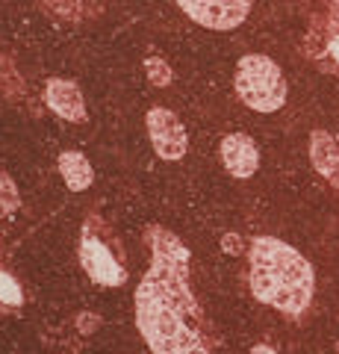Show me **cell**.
I'll return each mask as SVG.
<instances>
[{
    "mask_svg": "<svg viewBox=\"0 0 339 354\" xmlns=\"http://www.w3.org/2000/svg\"><path fill=\"white\" fill-rule=\"evenodd\" d=\"M310 160H313V169L319 171L325 180L339 169V145L331 133L325 130H313L310 136Z\"/></svg>",
    "mask_w": 339,
    "mask_h": 354,
    "instance_id": "13",
    "label": "cell"
},
{
    "mask_svg": "<svg viewBox=\"0 0 339 354\" xmlns=\"http://www.w3.org/2000/svg\"><path fill=\"white\" fill-rule=\"evenodd\" d=\"M104 319L95 310H71L68 316L53 319L41 330V346L48 354H80L101 330Z\"/></svg>",
    "mask_w": 339,
    "mask_h": 354,
    "instance_id": "5",
    "label": "cell"
},
{
    "mask_svg": "<svg viewBox=\"0 0 339 354\" xmlns=\"http://www.w3.org/2000/svg\"><path fill=\"white\" fill-rule=\"evenodd\" d=\"M145 71H148V80L154 86H171V80H174V71L168 68V62L159 59V57L145 59Z\"/></svg>",
    "mask_w": 339,
    "mask_h": 354,
    "instance_id": "15",
    "label": "cell"
},
{
    "mask_svg": "<svg viewBox=\"0 0 339 354\" xmlns=\"http://www.w3.org/2000/svg\"><path fill=\"white\" fill-rule=\"evenodd\" d=\"M248 283L257 301L298 319L307 313L316 290L310 260L278 236H254L248 242Z\"/></svg>",
    "mask_w": 339,
    "mask_h": 354,
    "instance_id": "2",
    "label": "cell"
},
{
    "mask_svg": "<svg viewBox=\"0 0 339 354\" xmlns=\"http://www.w3.org/2000/svg\"><path fill=\"white\" fill-rule=\"evenodd\" d=\"M45 104L50 113H57L65 121H86V101L77 83L53 77L45 83Z\"/></svg>",
    "mask_w": 339,
    "mask_h": 354,
    "instance_id": "10",
    "label": "cell"
},
{
    "mask_svg": "<svg viewBox=\"0 0 339 354\" xmlns=\"http://www.w3.org/2000/svg\"><path fill=\"white\" fill-rule=\"evenodd\" d=\"M327 183H331V186H333V189L339 192V169H336V171H333L331 177H327Z\"/></svg>",
    "mask_w": 339,
    "mask_h": 354,
    "instance_id": "19",
    "label": "cell"
},
{
    "mask_svg": "<svg viewBox=\"0 0 339 354\" xmlns=\"http://www.w3.org/2000/svg\"><path fill=\"white\" fill-rule=\"evenodd\" d=\"M148 124V136H151V145H154L157 157L166 160V162H177L186 157L189 151V133H186L183 121L171 113L166 106H154L145 118Z\"/></svg>",
    "mask_w": 339,
    "mask_h": 354,
    "instance_id": "6",
    "label": "cell"
},
{
    "mask_svg": "<svg viewBox=\"0 0 339 354\" xmlns=\"http://www.w3.org/2000/svg\"><path fill=\"white\" fill-rule=\"evenodd\" d=\"M45 6L65 21H77L83 15V0H45Z\"/></svg>",
    "mask_w": 339,
    "mask_h": 354,
    "instance_id": "16",
    "label": "cell"
},
{
    "mask_svg": "<svg viewBox=\"0 0 339 354\" xmlns=\"http://www.w3.org/2000/svg\"><path fill=\"white\" fill-rule=\"evenodd\" d=\"M77 257L83 272L89 274V281L97 286H122L130 278L127 266V248L118 230L109 225L101 213H92L83 218L80 227V245Z\"/></svg>",
    "mask_w": 339,
    "mask_h": 354,
    "instance_id": "3",
    "label": "cell"
},
{
    "mask_svg": "<svg viewBox=\"0 0 339 354\" xmlns=\"http://www.w3.org/2000/svg\"><path fill=\"white\" fill-rule=\"evenodd\" d=\"M195 24L206 30H233L251 12L254 0H174Z\"/></svg>",
    "mask_w": 339,
    "mask_h": 354,
    "instance_id": "7",
    "label": "cell"
},
{
    "mask_svg": "<svg viewBox=\"0 0 339 354\" xmlns=\"http://www.w3.org/2000/svg\"><path fill=\"white\" fill-rule=\"evenodd\" d=\"M222 162L236 180H248L260 169V148L245 133H231L222 139Z\"/></svg>",
    "mask_w": 339,
    "mask_h": 354,
    "instance_id": "9",
    "label": "cell"
},
{
    "mask_svg": "<svg viewBox=\"0 0 339 354\" xmlns=\"http://www.w3.org/2000/svg\"><path fill=\"white\" fill-rule=\"evenodd\" d=\"M0 95L12 104H27L30 101V88L24 83V77H21L15 59L6 57L3 50H0Z\"/></svg>",
    "mask_w": 339,
    "mask_h": 354,
    "instance_id": "14",
    "label": "cell"
},
{
    "mask_svg": "<svg viewBox=\"0 0 339 354\" xmlns=\"http://www.w3.org/2000/svg\"><path fill=\"white\" fill-rule=\"evenodd\" d=\"M233 86L242 104L254 113H278L287 104V77L275 59L262 57V53H248L239 59Z\"/></svg>",
    "mask_w": 339,
    "mask_h": 354,
    "instance_id": "4",
    "label": "cell"
},
{
    "mask_svg": "<svg viewBox=\"0 0 339 354\" xmlns=\"http://www.w3.org/2000/svg\"><path fill=\"white\" fill-rule=\"evenodd\" d=\"M24 201L15 177L0 169V245L9 248L24 230Z\"/></svg>",
    "mask_w": 339,
    "mask_h": 354,
    "instance_id": "8",
    "label": "cell"
},
{
    "mask_svg": "<svg viewBox=\"0 0 339 354\" xmlns=\"http://www.w3.org/2000/svg\"><path fill=\"white\" fill-rule=\"evenodd\" d=\"M251 354H280V351H275L271 346H254V348H251Z\"/></svg>",
    "mask_w": 339,
    "mask_h": 354,
    "instance_id": "18",
    "label": "cell"
},
{
    "mask_svg": "<svg viewBox=\"0 0 339 354\" xmlns=\"http://www.w3.org/2000/svg\"><path fill=\"white\" fill-rule=\"evenodd\" d=\"M151 266L136 286L133 313L151 354H215L206 313L192 290V254L168 227L145 230Z\"/></svg>",
    "mask_w": 339,
    "mask_h": 354,
    "instance_id": "1",
    "label": "cell"
},
{
    "mask_svg": "<svg viewBox=\"0 0 339 354\" xmlns=\"http://www.w3.org/2000/svg\"><path fill=\"white\" fill-rule=\"evenodd\" d=\"M222 248H224V254H233V257H239V254L248 251L245 239L239 236V234H224V236H222Z\"/></svg>",
    "mask_w": 339,
    "mask_h": 354,
    "instance_id": "17",
    "label": "cell"
},
{
    "mask_svg": "<svg viewBox=\"0 0 339 354\" xmlns=\"http://www.w3.org/2000/svg\"><path fill=\"white\" fill-rule=\"evenodd\" d=\"M27 304V292L15 266L9 263V248L0 245V319L18 316Z\"/></svg>",
    "mask_w": 339,
    "mask_h": 354,
    "instance_id": "11",
    "label": "cell"
},
{
    "mask_svg": "<svg viewBox=\"0 0 339 354\" xmlns=\"http://www.w3.org/2000/svg\"><path fill=\"white\" fill-rule=\"evenodd\" d=\"M57 165H59L62 183L68 186L71 192H86V189H89V186L95 183V169H92V162L86 160L80 151H62Z\"/></svg>",
    "mask_w": 339,
    "mask_h": 354,
    "instance_id": "12",
    "label": "cell"
}]
</instances>
